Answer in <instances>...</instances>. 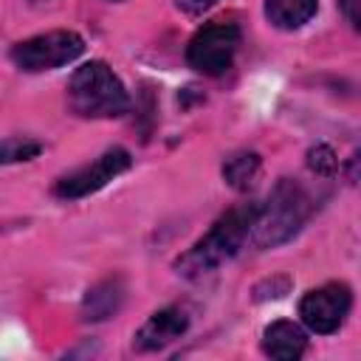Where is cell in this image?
<instances>
[{
	"mask_svg": "<svg viewBox=\"0 0 361 361\" xmlns=\"http://www.w3.org/2000/svg\"><path fill=\"white\" fill-rule=\"evenodd\" d=\"M259 203H240L234 209H228L226 214H220L214 220V226L189 248L175 259V271L183 279H203L209 274H214L223 262L234 259L240 254V248L248 243L251 237V223L257 214Z\"/></svg>",
	"mask_w": 361,
	"mask_h": 361,
	"instance_id": "obj_1",
	"label": "cell"
},
{
	"mask_svg": "<svg viewBox=\"0 0 361 361\" xmlns=\"http://www.w3.org/2000/svg\"><path fill=\"white\" fill-rule=\"evenodd\" d=\"M310 214H313V200H310L307 189L299 180L279 178L276 186L271 189L268 200L257 206L248 240L257 248H276V245L293 240Z\"/></svg>",
	"mask_w": 361,
	"mask_h": 361,
	"instance_id": "obj_2",
	"label": "cell"
},
{
	"mask_svg": "<svg viewBox=\"0 0 361 361\" xmlns=\"http://www.w3.org/2000/svg\"><path fill=\"white\" fill-rule=\"evenodd\" d=\"M68 107L82 118H118L130 110V93L107 62L90 59L68 82Z\"/></svg>",
	"mask_w": 361,
	"mask_h": 361,
	"instance_id": "obj_3",
	"label": "cell"
},
{
	"mask_svg": "<svg viewBox=\"0 0 361 361\" xmlns=\"http://www.w3.org/2000/svg\"><path fill=\"white\" fill-rule=\"evenodd\" d=\"M243 42V31L231 20H212L195 31L186 45V62L197 73L220 76L231 68L234 54Z\"/></svg>",
	"mask_w": 361,
	"mask_h": 361,
	"instance_id": "obj_4",
	"label": "cell"
},
{
	"mask_svg": "<svg viewBox=\"0 0 361 361\" xmlns=\"http://www.w3.org/2000/svg\"><path fill=\"white\" fill-rule=\"evenodd\" d=\"M85 54V39L76 31L56 28L37 37H28L11 48V62L25 73H42L62 65H71Z\"/></svg>",
	"mask_w": 361,
	"mask_h": 361,
	"instance_id": "obj_5",
	"label": "cell"
},
{
	"mask_svg": "<svg viewBox=\"0 0 361 361\" xmlns=\"http://www.w3.org/2000/svg\"><path fill=\"white\" fill-rule=\"evenodd\" d=\"M133 164L130 152L124 147H110L104 149L93 164H85L68 175H62L56 183H54V195L59 200H79V197H87L99 189H104L110 180H116L121 172H127Z\"/></svg>",
	"mask_w": 361,
	"mask_h": 361,
	"instance_id": "obj_6",
	"label": "cell"
},
{
	"mask_svg": "<svg viewBox=\"0 0 361 361\" xmlns=\"http://www.w3.org/2000/svg\"><path fill=\"white\" fill-rule=\"evenodd\" d=\"M353 310V290L344 282H327L299 299V319L310 333H336Z\"/></svg>",
	"mask_w": 361,
	"mask_h": 361,
	"instance_id": "obj_7",
	"label": "cell"
},
{
	"mask_svg": "<svg viewBox=\"0 0 361 361\" xmlns=\"http://www.w3.org/2000/svg\"><path fill=\"white\" fill-rule=\"evenodd\" d=\"M189 330V313L178 305L155 310L133 336V347L138 353H158L169 344H175Z\"/></svg>",
	"mask_w": 361,
	"mask_h": 361,
	"instance_id": "obj_8",
	"label": "cell"
},
{
	"mask_svg": "<svg viewBox=\"0 0 361 361\" xmlns=\"http://www.w3.org/2000/svg\"><path fill=\"white\" fill-rule=\"evenodd\" d=\"M127 288L121 276H104L96 285L87 288L85 299H82V319L85 322H107L110 316H116L124 305Z\"/></svg>",
	"mask_w": 361,
	"mask_h": 361,
	"instance_id": "obj_9",
	"label": "cell"
},
{
	"mask_svg": "<svg viewBox=\"0 0 361 361\" xmlns=\"http://www.w3.org/2000/svg\"><path fill=\"white\" fill-rule=\"evenodd\" d=\"M307 350V333L288 319H276L262 330V353L276 361H296Z\"/></svg>",
	"mask_w": 361,
	"mask_h": 361,
	"instance_id": "obj_10",
	"label": "cell"
},
{
	"mask_svg": "<svg viewBox=\"0 0 361 361\" xmlns=\"http://www.w3.org/2000/svg\"><path fill=\"white\" fill-rule=\"evenodd\" d=\"M319 0H265V17L279 31H296L313 20Z\"/></svg>",
	"mask_w": 361,
	"mask_h": 361,
	"instance_id": "obj_11",
	"label": "cell"
},
{
	"mask_svg": "<svg viewBox=\"0 0 361 361\" xmlns=\"http://www.w3.org/2000/svg\"><path fill=\"white\" fill-rule=\"evenodd\" d=\"M259 169H262L259 152H254V149H237V152H231V155L223 161L220 175H223V180H226L231 189L248 192V189L257 183V178H259Z\"/></svg>",
	"mask_w": 361,
	"mask_h": 361,
	"instance_id": "obj_12",
	"label": "cell"
},
{
	"mask_svg": "<svg viewBox=\"0 0 361 361\" xmlns=\"http://www.w3.org/2000/svg\"><path fill=\"white\" fill-rule=\"evenodd\" d=\"M42 152V144L34 138H3L0 141V164H20V161H31Z\"/></svg>",
	"mask_w": 361,
	"mask_h": 361,
	"instance_id": "obj_13",
	"label": "cell"
},
{
	"mask_svg": "<svg viewBox=\"0 0 361 361\" xmlns=\"http://www.w3.org/2000/svg\"><path fill=\"white\" fill-rule=\"evenodd\" d=\"M307 166H310V172H316L322 178H333L338 172V158H336L333 147L316 144V147L307 149Z\"/></svg>",
	"mask_w": 361,
	"mask_h": 361,
	"instance_id": "obj_14",
	"label": "cell"
},
{
	"mask_svg": "<svg viewBox=\"0 0 361 361\" xmlns=\"http://www.w3.org/2000/svg\"><path fill=\"white\" fill-rule=\"evenodd\" d=\"M338 8H341V14L347 17V23L358 31V25H361V14H358V0H338Z\"/></svg>",
	"mask_w": 361,
	"mask_h": 361,
	"instance_id": "obj_15",
	"label": "cell"
},
{
	"mask_svg": "<svg viewBox=\"0 0 361 361\" xmlns=\"http://www.w3.org/2000/svg\"><path fill=\"white\" fill-rule=\"evenodd\" d=\"M217 0H178V6L183 8V11H189V14H203L206 8H212Z\"/></svg>",
	"mask_w": 361,
	"mask_h": 361,
	"instance_id": "obj_16",
	"label": "cell"
},
{
	"mask_svg": "<svg viewBox=\"0 0 361 361\" xmlns=\"http://www.w3.org/2000/svg\"><path fill=\"white\" fill-rule=\"evenodd\" d=\"M31 3H45V0H31Z\"/></svg>",
	"mask_w": 361,
	"mask_h": 361,
	"instance_id": "obj_17",
	"label": "cell"
},
{
	"mask_svg": "<svg viewBox=\"0 0 361 361\" xmlns=\"http://www.w3.org/2000/svg\"><path fill=\"white\" fill-rule=\"evenodd\" d=\"M110 3H116V0H110Z\"/></svg>",
	"mask_w": 361,
	"mask_h": 361,
	"instance_id": "obj_18",
	"label": "cell"
}]
</instances>
